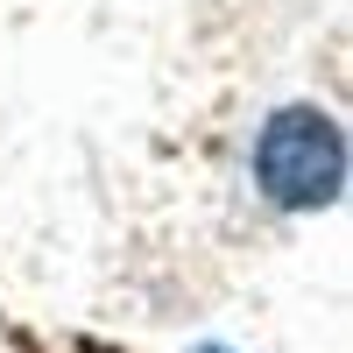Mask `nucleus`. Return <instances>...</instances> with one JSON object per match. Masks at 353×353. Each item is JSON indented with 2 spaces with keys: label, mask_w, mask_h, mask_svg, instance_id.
<instances>
[{
  "label": "nucleus",
  "mask_w": 353,
  "mask_h": 353,
  "mask_svg": "<svg viewBox=\"0 0 353 353\" xmlns=\"http://www.w3.org/2000/svg\"><path fill=\"white\" fill-rule=\"evenodd\" d=\"M254 191L276 212H325L346 191V134L325 106H276L254 128Z\"/></svg>",
  "instance_id": "nucleus-1"
},
{
  "label": "nucleus",
  "mask_w": 353,
  "mask_h": 353,
  "mask_svg": "<svg viewBox=\"0 0 353 353\" xmlns=\"http://www.w3.org/2000/svg\"><path fill=\"white\" fill-rule=\"evenodd\" d=\"M198 353H226V346H198Z\"/></svg>",
  "instance_id": "nucleus-2"
}]
</instances>
